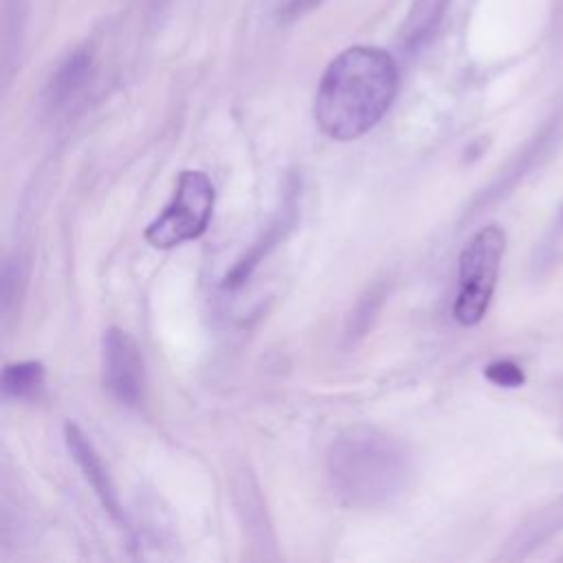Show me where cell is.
<instances>
[{"label":"cell","instance_id":"cell-5","mask_svg":"<svg viewBox=\"0 0 563 563\" xmlns=\"http://www.w3.org/2000/svg\"><path fill=\"white\" fill-rule=\"evenodd\" d=\"M101 378L114 400L136 407L143 400V358L134 339L121 328H108L101 339Z\"/></svg>","mask_w":563,"mask_h":563},{"label":"cell","instance_id":"cell-8","mask_svg":"<svg viewBox=\"0 0 563 563\" xmlns=\"http://www.w3.org/2000/svg\"><path fill=\"white\" fill-rule=\"evenodd\" d=\"M2 394L13 400L33 402L44 391V365L40 361H18L2 369Z\"/></svg>","mask_w":563,"mask_h":563},{"label":"cell","instance_id":"cell-7","mask_svg":"<svg viewBox=\"0 0 563 563\" xmlns=\"http://www.w3.org/2000/svg\"><path fill=\"white\" fill-rule=\"evenodd\" d=\"M295 222H297V191L292 189V191L286 194L284 205H282L277 218L266 227L264 235L227 273L224 288H240V286H244L249 282V277L253 275V271L257 268V264L262 262V257H266V253L295 227Z\"/></svg>","mask_w":563,"mask_h":563},{"label":"cell","instance_id":"cell-11","mask_svg":"<svg viewBox=\"0 0 563 563\" xmlns=\"http://www.w3.org/2000/svg\"><path fill=\"white\" fill-rule=\"evenodd\" d=\"M378 306H380V292H369L367 297H363V301L358 303L356 312L350 319V330H347L350 336H352V332H354V336H361L367 330V325H369L372 317L376 314Z\"/></svg>","mask_w":563,"mask_h":563},{"label":"cell","instance_id":"cell-10","mask_svg":"<svg viewBox=\"0 0 563 563\" xmlns=\"http://www.w3.org/2000/svg\"><path fill=\"white\" fill-rule=\"evenodd\" d=\"M484 376L493 383V385H499V387H506V389H515V387H521L526 383V374L523 369L512 363V361H493L484 367Z\"/></svg>","mask_w":563,"mask_h":563},{"label":"cell","instance_id":"cell-2","mask_svg":"<svg viewBox=\"0 0 563 563\" xmlns=\"http://www.w3.org/2000/svg\"><path fill=\"white\" fill-rule=\"evenodd\" d=\"M325 466L343 501L374 508L389 504L407 488L411 455L394 435L374 427H354L332 442Z\"/></svg>","mask_w":563,"mask_h":563},{"label":"cell","instance_id":"cell-9","mask_svg":"<svg viewBox=\"0 0 563 563\" xmlns=\"http://www.w3.org/2000/svg\"><path fill=\"white\" fill-rule=\"evenodd\" d=\"M86 75V59H73L68 62L51 81L48 86V101L51 103H62L64 99H68L70 92L77 90V86L81 84Z\"/></svg>","mask_w":563,"mask_h":563},{"label":"cell","instance_id":"cell-1","mask_svg":"<svg viewBox=\"0 0 563 563\" xmlns=\"http://www.w3.org/2000/svg\"><path fill=\"white\" fill-rule=\"evenodd\" d=\"M398 92L396 59L376 46H352L336 55L314 95V121L334 141L369 132Z\"/></svg>","mask_w":563,"mask_h":563},{"label":"cell","instance_id":"cell-3","mask_svg":"<svg viewBox=\"0 0 563 563\" xmlns=\"http://www.w3.org/2000/svg\"><path fill=\"white\" fill-rule=\"evenodd\" d=\"M506 251V233L499 224H486L464 244L457 262V295L453 317L462 325H477L493 299L499 264Z\"/></svg>","mask_w":563,"mask_h":563},{"label":"cell","instance_id":"cell-4","mask_svg":"<svg viewBox=\"0 0 563 563\" xmlns=\"http://www.w3.org/2000/svg\"><path fill=\"white\" fill-rule=\"evenodd\" d=\"M213 202L216 189L205 172H180L172 200L145 227V242L154 249L165 251L200 238L211 222Z\"/></svg>","mask_w":563,"mask_h":563},{"label":"cell","instance_id":"cell-6","mask_svg":"<svg viewBox=\"0 0 563 563\" xmlns=\"http://www.w3.org/2000/svg\"><path fill=\"white\" fill-rule=\"evenodd\" d=\"M64 440H66V449L73 455L75 464L79 466V471L84 473L86 482L90 484V488L95 490V495L99 497L101 506L106 508V512L117 519V521H125L123 510H121V501L119 495L114 490V484L99 457V453L95 451V446L90 444V440L86 438V433L75 424V422H66L64 424Z\"/></svg>","mask_w":563,"mask_h":563}]
</instances>
